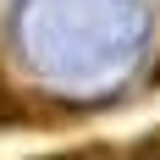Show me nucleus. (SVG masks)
Here are the masks:
<instances>
[{
    "label": "nucleus",
    "instance_id": "f257e3e1",
    "mask_svg": "<svg viewBox=\"0 0 160 160\" xmlns=\"http://www.w3.org/2000/svg\"><path fill=\"white\" fill-rule=\"evenodd\" d=\"M28 122H33V116H28V99L0 78V127H28Z\"/></svg>",
    "mask_w": 160,
    "mask_h": 160
},
{
    "label": "nucleus",
    "instance_id": "f03ea898",
    "mask_svg": "<svg viewBox=\"0 0 160 160\" xmlns=\"http://www.w3.org/2000/svg\"><path fill=\"white\" fill-rule=\"evenodd\" d=\"M44 160H122V149H111V144H78V149H61V155H44Z\"/></svg>",
    "mask_w": 160,
    "mask_h": 160
},
{
    "label": "nucleus",
    "instance_id": "7ed1b4c3",
    "mask_svg": "<svg viewBox=\"0 0 160 160\" xmlns=\"http://www.w3.org/2000/svg\"><path fill=\"white\" fill-rule=\"evenodd\" d=\"M127 160H160V127H155V132H144V138L132 144V155H127Z\"/></svg>",
    "mask_w": 160,
    "mask_h": 160
},
{
    "label": "nucleus",
    "instance_id": "20e7f679",
    "mask_svg": "<svg viewBox=\"0 0 160 160\" xmlns=\"http://www.w3.org/2000/svg\"><path fill=\"white\" fill-rule=\"evenodd\" d=\"M149 83H155V88H160V66H155V78H149Z\"/></svg>",
    "mask_w": 160,
    "mask_h": 160
}]
</instances>
